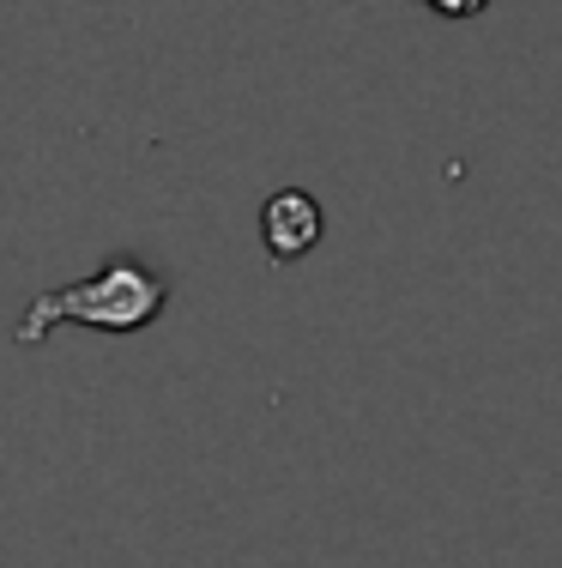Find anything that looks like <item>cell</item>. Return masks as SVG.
I'll return each instance as SVG.
<instances>
[{"label": "cell", "instance_id": "7a4b0ae2", "mask_svg": "<svg viewBox=\"0 0 562 568\" xmlns=\"http://www.w3.org/2000/svg\"><path fill=\"white\" fill-rule=\"evenodd\" d=\"M260 236H266V254H273V261H303V254H315L320 236H327L320 200L309 187H278V194H266Z\"/></svg>", "mask_w": 562, "mask_h": 568}, {"label": "cell", "instance_id": "6da1fadb", "mask_svg": "<svg viewBox=\"0 0 562 568\" xmlns=\"http://www.w3.org/2000/svg\"><path fill=\"white\" fill-rule=\"evenodd\" d=\"M170 284L133 254H115L91 278L55 284L19 315V345H43L55 327H98V333H140L164 315Z\"/></svg>", "mask_w": 562, "mask_h": 568}, {"label": "cell", "instance_id": "3957f363", "mask_svg": "<svg viewBox=\"0 0 562 568\" xmlns=\"http://www.w3.org/2000/svg\"><path fill=\"white\" fill-rule=\"evenodd\" d=\"M423 7H430L436 19H472V12H484L490 0H423Z\"/></svg>", "mask_w": 562, "mask_h": 568}]
</instances>
